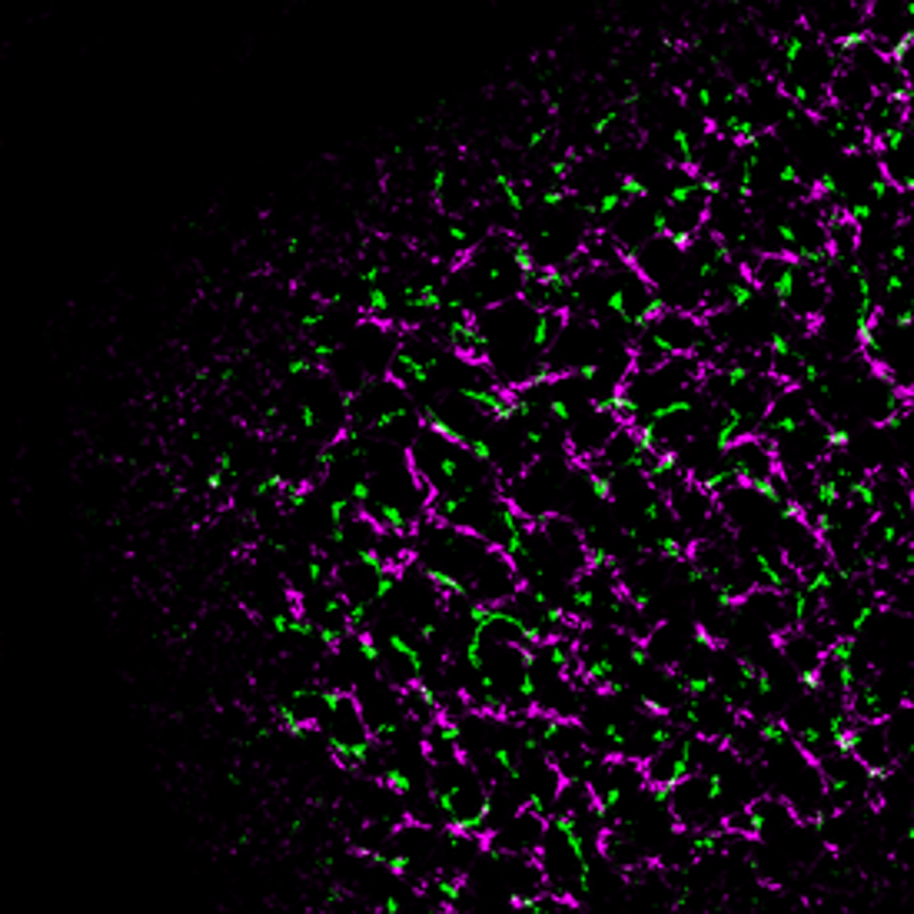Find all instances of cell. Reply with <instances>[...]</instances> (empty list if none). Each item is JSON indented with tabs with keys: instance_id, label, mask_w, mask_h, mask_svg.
<instances>
[{
	"instance_id": "obj_11",
	"label": "cell",
	"mask_w": 914,
	"mask_h": 914,
	"mask_svg": "<svg viewBox=\"0 0 914 914\" xmlns=\"http://www.w3.org/2000/svg\"><path fill=\"white\" fill-rule=\"evenodd\" d=\"M350 499L356 509H369L373 505V482L369 479H356L350 486Z\"/></svg>"
},
{
	"instance_id": "obj_3",
	"label": "cell",
	"mask_w": 914,
	"mask_h": 914,
	"mask_svg": "<svg viewBox=\"0 0 914 914\" xmlns=\"http://www.w3.org/2000/svg\"><path fill=\"white\" fill-rule=\"evenodd\" d=\"M380 778H382V785H386L393 794H399V798H409L412 794V778H409L406 768H399V765H382Z\"/></svg>"
},
{
	"instance_id": "obj_16",
	"label": "cell",
	"mask_w": 914,
	"mask_h": 914,
	"mask_svg": "<svg viewBox=\"0 0 914 914\" xmlns=\"http://www.w3.org/2000/svg\"><path fill=\"white\" fill-rule=\"evenodd\" d=\"M323 323H326V306H316V309H309V313H303V316H300V326H303V329H316V326H323Z\"/></svg>"
},
{
	"instance_id": "obj_14",
	"label": "cell",
	"mask_w": 914,
	"mask_h": 914,
	"mask_svg": "<svg viewBox=\"0 0 914 914\" xmlns=\"http://www.w3.org/2000/svg\"><path fill=\"white\" fill-rule=\"evenodd\" d=\"M356 279L363 283L366 290H373V286H382V266H380V263H369V266H363V270L356 273Z\"/></svg>"
},
{
	"instance_id": "obj_4",
	"label": "cell",
	"mask_w": 914,
	"mask_h": 914,
	"mask_svg": "<svg viewBox=\"0 0 914 914\" xmlns=\"http://www.w3.org/2000/svg\"><path fill=\"white\" fill-rule=\"evenodd\" d=\"M432 891L442 898V908H456L466 898V881L462 878H436L432 881Z\"/></svg>"
},
{
	"instance_id": "obj_15",
	"label": "cell",
	"mask_w": 914,
	"mask_h": 914,
	"mask_svg": "<svg viewBox=\"0 0 914 914\" xmlns=\"http://www.w3.org/2000/svg\"><path fill=\"white\" fill-rule=\"evenodd\" d=\"M619 117H622V110H605L598 120H592V133L595 137H605V133L612 130V123L619 120Z\"/></svg>"
},
{
	"instance_id": "obj_13",
	"label": "cell",
	"mask_w": 914,
	"mask_h": 914,
	"mask_svg": "<svg viewBox=\"0 0 914 914\" xmlns=\"http://www.w3.org/2000/svg\"><path fill=\"white\" fill-rule=\"evenodd\" d=\"M316 359H309V356H293V359H286V376L290 380H300V376H309V373H316Z\"/></svg>"
},
{
	"instance_id": "obj_12",
	"label": "cell",
	"mask_w": 914,
	"mask_h": 914,
	"mask_svg": "<svg viewBox=\"0 0 914 914\" xmlns=\"http://www.w3.org/2000/svg\"><path fill=\"white\" fill-rule=\"evenodd\" d=\"M466 452H469V456H473L475 462H486V466L492 462V459H496L492 446H489V442L482 439V436H469V439H466Z\"/></svg>"
},
{
	"instance_id": "obj_7",
	"label": "cell",
	"mask_w": 914,
	"mask_h": 914,
	"mask_svg": "<svg viewBox=\"0 0 914 914\" xmlns=\"http://www.w3.org/2000/svg\"><path fill=\"white\" fill-rule=\"evenodd\" d=\"M619 193H622L625 199H645L652 193V186H648V180H642L639 173H625L622 180H619Z\"/></svg>"
},
{
	"instance_id": "obj_5",
	"label": "cell",
	"mask_w": 914,
	"mask_h": 914,
	"mask_svg": "<svg viewBox=\"0 0 914 914\" xmlns=\"http://www.w3.org/2000/svg\"><path fill=\"white\" fill-rule=\"evenodd\" d=\"M363 309L373 316V320H389V313H393V296H389V290H382V286L366 290V306Z\"/></svg>"
},
{
	"instance_id": "obj_21",
	"label": "cell",
	"mask_w": 914,
	"mask_h": 914,
	"mask_svg": "<svg viewBox=\"0 0 914 914\" xmlns=\"http://www.w3.org/2000/svg\"><path fill=\"white\" fill-rule=\"evenodd\" d=\"M380 911L382 914H399L402 911V898H399V895H386V898L380 901Z\"/></svg>"
},
{
	"instance_id": "obj_9",
	"label": "cell",
	"mask_w": 914,
	"mask_h": 914,
	"mask_svg": "<svg viewBox=\"0 0 914 914\" xmlns=\"http://www.w3.org/2000/svg\"><path fill=\"white\" fill-rule=\"evenodd\" d=\"M356 652H359V658H363V662H369V665H380V662H382V648L376 645V642H373V635H369V632H359V635H356Z\"/></svg>"
},
{
	"instance_id": "obj_1",
	"label": "cell",
	"mask_w": 914,
	"mask_h": 914,
	"mask_svg": "<svg viewBox=\"0 0 914 914\" xmlns=\"http://www.w3.org/2000/svg\"><path fill=\"white\" fill-rule=\"evenodd\" d=\"M369 516L380 525L382 532L396 535V539H406L412 532V516L402 503H393V499H376L369 505Z\"/></svg>"
},
{
	"instance_id": "obj_2",
	"label": "cell",
	"mask_w": 914,
	"mask_h": 914,
	"mask_svg": "<svg viewBox=\"0 0 914 914\" xmlns=\"http://www.w3.org/2000/svg\"><path fill=\"white\" fill-rule=\"evenodd\" d=\"M386 648L393 652V655H399L402 662H406V669H409V678H423V669H426V658H423V648L419 645H412L406 635H399V632H389L386 635Z\"/></svg>"
},
{
	"instance_id": "obj_19",
	"label": "cell",
	"mask_w": 914,
	"mask_h": 914,
	"mask_svg": "<svg viewBox=\"0 0 914 914\" xmlns=\"http://www.w3.org/2000/svg\"><path fill=\"white\" fill-rule=\"evenodd\" d=\"M446 183H449V167H446V163H439V167H436V173H432V193H436V197H442V193H446Z\"/></svg>"
},
{
	"instance_id": "obj_20",
	"label": "cell",
	"mask_w": 914,
	"mask_h": 914,
	"mask_svg": "<svg viewBox=\"0 0 914 914\" xmlns=\"http://www.w3.org/2000/svg\"><path fill=\"white\" fill-rule=\"evenodd\" d=\"M227 482H229V475L223 473L220 466H216V469H210V473H206V489H210V492H220V489L227 486Z\"/></svg>"
},
{
	"instance_id": "obj_18",
	"label": "cell",
	"mask_w": 914,
	"mask_h": 914,
	"mask_svg": "<svg viewBox=\"0 0 914 914\" xmlns=\"http://www.w3.org/2000/svg\"><path fill=\"white\" fill-rule=\"evenodd\" d=\"M548 137H552L548 127H535L532 133H529V140H525V147H529V150H539V147H546L548 143Z\"/></svg>"
},
{
	"instance_id": "obj_6",
	"label": "cell",
	"mask_w": 914,
	"mask_h": 914,
	"mask_svg": "<svg viewBox=\"0 0 914 914\" xmlns=\"http://www.w3.org/2000/svg\"><path fill=\"white\" fill-rule=\"evenodd\" d=\"M309 489H313L309 482H290V486H286V492H283L276 503L283 505L286 512H300V509L306 505V499H309Z\"/></svg>"
},
{
	"instance_id": "obj_10",
	"label": "cell",
	"mask_w": 914,
	"mask_h": 914,
	"mask_svg": "<svg viewBox=\"0 0 914 914\" xmlns=\"http://www.w3.org/2000/svg\"><path fill=\"white\" fill-rule=\"evenodd\" d=\"M350 505H352L350 492H346V496H333L329 505H326V519H329V525H343L346 516H350Z\"/></svg>"
},
{
	"instance_id": "obj_17",
	"label": "cell",
	"mask_w": 914,
	"mask_h": 914,
	"mask_svg": "<svg viewBox=\"0 0 914 914\" xmlns=\"http://www.w3.org/2000/svg\"><path fill=\"white\" fill-rule=\"evenodd\" d=\"M446 233H449V243L456 246V250H466V243H469V229L462 227V223H456V220H452Z\"/></svg>"
},
{
	"instance_id": "obj_8",
	"label": "cell",
	"mask_w": 914,
	"mask_h": 914,
	"mask_svg": "<svg viewBox=\"0 0 914 914\" xmlns=\"http://www.w3.org/2000/svg\"><path fill=\"white\" fill-rule=\"evenodd\" d=\"M303 576H306V582H309L313 589H320V585L329 582V562H326L323 555H313V559H306L303 562Z\"/></svg>"
}]
</instances>
